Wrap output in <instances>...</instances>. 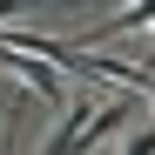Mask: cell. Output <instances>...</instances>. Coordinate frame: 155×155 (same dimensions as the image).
Wrapping results in <instances>:
<instances>
[{"instance_id":"1","label":"cell","mask_w":155,"mask_h":155,"mask_svg":"<svg viewBox=\"0 0 155 155\" xmlns=\"http://www.w3.org/2000/svg\"><path fill=\"white\" fill-rule=\"evenodd\" d=\"M101 108H108V101H94V94H81V101H68V121L54 128V142H47L41 155H74V148L88 142V128H94V115H101Z\"/></svg>"},{"instance_id":"2","label":"cell","mask_w":155,"mask_h":155,"mask_svg":"<svg viewBox=\"0 0 155 155\" xmlns=\"http://www.w3.org/2000/svg\"><path fill=\"white\" fill-rule=\"evenodd\" d=\"M142 27H155V0H148V7L115 14V20H101V27H94V41H108V34H142Z\"/></svg>"},{"instance_id":"3","label":"cell","mask_w":155,"mask_h":155,"mask_svg":"<svg viewBox=\"0 0 155 155\" xmlns=\"http://www.w3.org/2000/svg\"><path fill=\"white\" fill-rule=\"evenodd\" d=\"M121 155H155V128H135V135H128V148Z\"/></svg>"}]
</instances>
